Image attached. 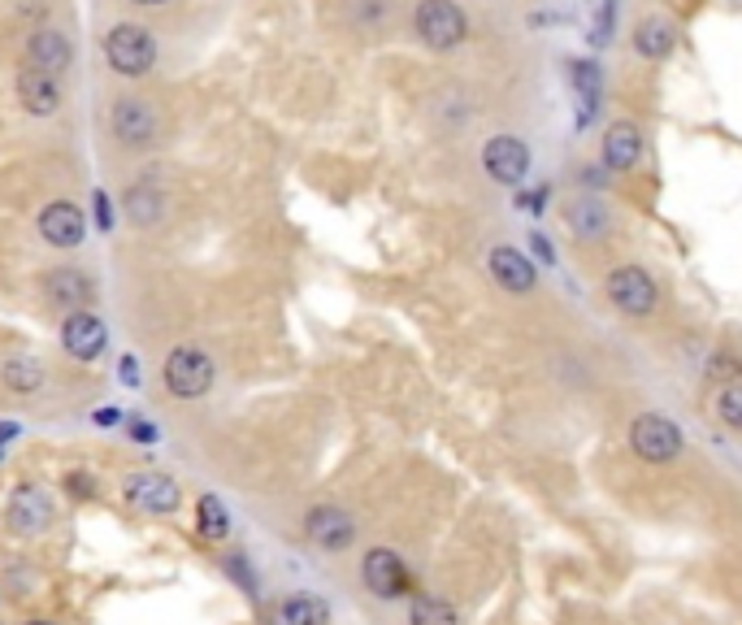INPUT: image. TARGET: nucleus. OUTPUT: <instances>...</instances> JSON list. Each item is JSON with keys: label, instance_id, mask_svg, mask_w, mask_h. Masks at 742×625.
I'll return each mask as SVG.
<instances>
[{"label": "nucleus", "instance_id": "obj_1", "mask_svg": "<svg viewBox=\"0 0 742 625\" xmlns=\"http://www.w3.org/2000/svg\"><path fill=\"white\" fill-rule=\"evenodd\" d=\"M105 57H109V66H114L118 74L139 79V74H148L152 61H156V39H152L148 26L123 22V26H114V31L105 35Z\"/></svg>", "mask_w": 742, "mask_h": 625}, {"label": "nucleus", "instance_id": "obj_2", "mask_svg": "<svg viewBox=\"0 0 742 625\" xmlns=\"http://www.w3.org/2000/svg\"><path fill=\"white\" fill-rule=\"evenodd\" d=\"M629 448H634L642 461H651V465H669V461L682 456L686 435H682L669 417L642 413V417H634V426H629Z\"/></svg>", "mask_w": 742, "mask_h": 625}, {"label": "nucleus", "instance_id": "obj_3", "mask_svg": "<svg viewBox=\"0 0 742 625\" xmlns=\"http://www.w3.org/2000/svg\"><path fill=\"white\" fill-rule=\"evenodd\" d=\"M604 291H608L613 309L625 313V317H647V313H656V304H660V287H656V278H651L642 265H621V269H613L608 282H604Z\"/></svg>", "mask_w": 742, "mask_h": 625}, {"label": "nucleus", "instance_id": "obj_4", "mask_svg": "<svg viewBox=\"0 0 742 625\" xmlns=\"http://www.w3.org/2000/svg\"><path fill=\"white\" fill-rule=\"evenodd\" d=\"M413 26L430 48H456L469 35V18L456 0H421Z\"/></svg>", "mask_w": 742, "mask_h": 625}, {"label": "nucleus", "instance_id": "obj_5", "mask_svg": "<svg viewBox=\"0 0 742 625\" xmlns=\"http://www.w3.org/2000/svg\"><path fill=\"white\" fill-rule=\"evenodd\" d=\"M161 378L170 386V395H183V400H200L209 386H213V361L200 352V348H174L161 366Z\"/></svg>", "mask_w": 742, "mask_h": 625}, {"label": "nucleus", "instance_id": "obj_6", "mask_svg": "<svg viewBox=\"0 0 742 625\" xmlns=\"http://www.w3.org/2000/svg\"><path fill=\"white\" fill-rule=\"evenodd\" d=\"M361 578H366V587H370L378 600H399V595L413 591V578H408L404 560H399L391 547H373V552H366Z\"/></svg>", "mask_w": 742, "mask_h": 625}, {"label": "nucleus", "instance_id": "obj_7", "mask_svg": "<svg viewBox=\"0 0 742 625\" xmlns=\"http://www.w3.org/2000/svg\"><path fill=\"white\" fill-rule=\"evenodd\" d=\"M126 500L135 504V508H143V512L165 517V512H174V508H178L183 491H178V483H174L170 474L143 470V474H130V478H126Z\"/></svg>", "mask_w": 742, "mask_h": 625}, {"label": "nucleus", "instance_id": "obj_8", "mask_svg": "<svg viewBox=\"0 0 742 625\" xmlns=\"http://www.w3.org/2000/svg\"><path fill=\"white\" fill-rule=\"evenodd\" d=\"M304 530H309V539H313L322 552H344V547H352V539H357V521H352L344 508H335V504L309 508Z\"/></svg>", "mask_w": 742, "mask_h": 625}, {"label": "nucleus", "instance_id": "obj_9", "mask_svg": "<svg viewBox=\"0 0 742 625\" xmlns=\"http://www.w3.org/2000/svg\"><path fill=\"white\" fill-rule=\"evenodd\" d=\"M483 165H487V174H491L495 183L517 187L525 178V170H530V148L517 135H495L483 148Z\"/></svg>", "mask_w": 742, "mask_h": 625}, {"label": "nucleus", "instance_id": "obj_10", "mask_svg": "<svg viewBox=\"0 0 742 625\" xmlns=\"http://www.w3.org/2000/svg\"><path fill=\"white\" fill-rule=\"evenodd\" d=\"M61 344H66V352L74 361H96L105 352V344H109V331H105V322L96 313H70L66 326H61Z\"/></svg>", "mask_w": 742, "mask_h": 625}, {"label": "nucleus", "instance_id": "obj_11", "mask_svg": "<svg viewBox=\"0 0 742 625\" xmlns=\"http://www.w3.org/2000/svg\"><path fill=\"white\" fill-rule=\"evenodd\" d=\"M39 235H44L53 248H79L83 235H88L83 209H74L70 200H53V205L39 213Z\"/></svg>", "mask_w": 742, "mask_h": 625}, {"label": "nucleus", "instance_id": "obj_12", "mask_svg": "<svg viewBox=\"0 0 742 625\" xmlns=\"http://www.w3.org/2000/svg\"><path fill=\"white\" fill-rule=\"evenodd\" d=\"M44 300L57 313H83L92 304V282L79 269H48L44 274Z\"/></svg>", "mask_w": 742, "mask_h": 625}, {"label": "nucleus", "instance_id": "obj_13", "mask_svg": "<svg viewBox=\"0 0 742 625\" xmlns=\"http://www.w3.org/2000/svg\"><path fill=\"white\" fill-rule=\"evenodd\" d=\"M53 521V500L39 487H18L9 496V525L18 534H44Z\"/></svg>", "mask_w": 742, "mask_h": 625}, {"label": "nucleus", "instance_id": "obj_14", "mask_svg": "<svg viewBox=\"0 0 742 625\" xmlns=\"http://www.w3.org/2000/svg\"><path fill=\"white\" fill-rule=\"evenodd\" d=\"M70 57H74V48H70V39L61 35V31H35L31 39H26V66L31 70H44V74H61V70H70Z\"/></svg>", "mask_w": 742, "mask_h": 625}, {"label": "nucleus", "instance_id": "obj_15", "mask_svg": "<svg viewBox=\"0 0 742 625\" xmlns=\"http://www.w3.org/2000/svg\"><path fill=\"white\" fill-rule=\"evenodd\" d=\"M18 101H22V109L26 114H35V118H48V114H57V105H61V92H57V79L53 74H44V70H22L18 74Z\"/></svg>", "mask_w": 742, "mask_h": 625}, {"label": "nucleus", "instance_id": "obj_16", "mask_svg": "<svg viewBox=\"0 0 742 625\" xmlns=\"http://www.w3.org/2000/svg\"><path fill=\"white\" fill-rule=\"evenodd\" d=\"M114 135H118L123 143H152V135H156L152 105H148V101H135V96L118 101V105H114Z\"/></svg>", "mask_w": 742, "mask_h": 625}, {"label": "nucleus", "instance_id": "obj_17", "mask_svg": "<svg viewBox=\"0 0 742 625\" xmlns=\"http://www.w3.org/2000/svg\"><path fill=\"white\" fill-rule=\"evenodd\" d=\"M491 278L503 287V291H534V282H538V274H534V265L521 256L517 248H491Z\"/></svg>", "mask_w": 742, "mask_h": 625}, {"label": "nucleus", "instance_id": "obj_18", "mask_svg": "<svg viewBox=\"0 0 742 625\" xmlns=\"http://www.w3.org/2000/svg\"><path fill=\"white\" fill-rule=\"evenodd\" d=\"M638 152H642V130H638V123L608 126V135H604V165H608V170L638 165Z\"/></svg>", "mask_w": 742, "mask_h": 625}, {"label": "nucleus", "instance_id": "obj_19", "mask_svg": "<svg viewBox=\"0 0 742 625\" xmlns=\"http://www.w3.org/2000/svg\"><path fill=\"white\" fill-rule=\"evenodd\" d=\"M565 222H569V231H573L578 240H587V244H595V240H604V235L613 231V213H608L600 200H578V205H569Z\"/></svg>", "mask_w": 742, "mask_h": 625}, {"label": "nucleus", "instance_id": "obj_20", "mask_svg": "<svg viewBox=\"0 0 742 625\" xmlns=\"http://www.w3.org/2000/svg\"><path fill=\"white\" fill-rule=\"evenodd\" d=\"M573 92H578V126H587L600 109V92H604V74L595 61H573Z\"/></svg>", "mask_w": 742, "mask_h": 625}, {"label": "nucleus", "instance_id": "obj_21", "mask_svg": "<svg viewBox=\"0 0 742 625\" xmlns=\"http://www.w3.org/2000/svg\"><path fill=\"white\" fill-rule=\"evenodd\" d=\"M673 44H677V31H673L664 18H647V22H638V31H634V48H638V57H647V61L669 57Z\"/></svg>", "mask_w": 742, "mask_h": 625}, {"label": "nucleus", "instance_id": "obj_22", "mask_svg": "<svg viewBox=\"0 0 742 625\" xmlns=\"http://www.w3.org/2000/svg\"><path fill=\"white\" fill-rule=\"evenodd\" d=\"M278 625H331V609L317 595H291L278 604Z\"/></svg>", "mask_w": 742, "mask_h": 625}, {"label": "nucleus", "instance_id": "obj_23", "mask_svg": "<svg viewBox=\"0 0 742 625\" xmlns=\"http://www.w3.org/2000/svg\"><path fill=\"white\" fill-rule=\"evenodd\" d=\"M0 382H4L9 391H18V395H31V391H39V386H44V366H39V361H31V357H13V361H4Z\"/></svg>", "mask_w": 742, "mask_h": 625}, {"label": "nucleus", "instance_id": "obj_24", "mask_svg": "<svg viewBox=\"0 0 742 625\" xmlns=\"http://www.w3.org/2000/svg\"><path fill=\"white\" fill-rule=\"evenodd\" d=\"M196 521H200V534H205L209 543H222V539L231 534L227 504L218 500V496H200V504H196Z\"/></svg>", "mask_w": 742, "mask_h": 625}, {"label": "nucleus", "instance_id": "obj_25", "mask_svg": "<svg viewBox=\"0 0 742 625\" xmlns=\"http://www.w3.org/2000/svg\"><path fill=\"white\" fill-rule=\"evenodd\" d=\"M408 625H461L456 622V609L439 595H417L413 609H408Z\"/></svg>", "mask_w": 742, "mask_h": 625}, {"label": "nucleus", "instance_id": "obj_26", "mask_svg": "<svg viewBox=\"0 0 742 625\" xmlns=\"http://www.w3.org/2000/svg\"><path fill=\"white\" fill-rule=\"evenodd\" d=\"M161 209H165V200H161L152 187H130V196H126V213H130V222H135V227L156 222V218H161Z\"/></svg>", "mask_w": 742, "mask_h": 625}, {"label": "nucleus", "instance_id": "obj_27", "mask_svg": "<svg viewBox=\"0 0 742 625\" xmlns=\"http://www.w3.org/2000/svg\"><path fill=\"white\" fill-rule=\"evenodd\" d=\"M717 408H721V417H726V426H734V430H742V382H730V386L721 391V400H717Z\"/></svg>", "mask_w": 742, "mask_h": 625}, {"label": "nucleus", "instance_id": "obj_28", "mask_svg": "<svg viewBox=\"0 0 742 625\" xmlns=\"http://www.w3.org/2000/svg\"><path fill=\"white\" fill-rule=\"evenodd\" d=\"M96 222H101V231H109V227H114V205H109V196H105V192H96Z\"/></svg>", "mask_w": 742, "mask_h": 625}, {"label": "nucleus", "instance_id": "obj_29", "mask_svg": "<svg viewBox=\"0 0 742 625\" xmlns=\"http://www.w3.org/2000/svg\"><path fill=\"white\" fill-rule=\"evenodd\" d=\"M66 491L79 496V500H88V496H92V478H88V474H70V478H66Z\"/></svg>", "mask_w": 742, "mask_h": 625}, {"label": "nucleus", "instance_id": "obj_30", "mask_svg": "<svg viewBox=\"0 0 742 625\" xmlns=\"http://www.w3.org/2000/svg\"><path fill=\"white\" fill-rule=\"evenodd\" d=\"M118 378H123V386H139V361H135V357H123V361H118Z\"/></svg>", "mask_w": 742, "mask_h": 625}, {"label": "nucleus", "instance_id": "obj_31", "mask_svg": "<svg viewBox=\"0 0 742 625\" xmlns=\"http://www.w3.org/2000/svg\"><path fill=\"white\" fill-rule=\"evenodd\" d=\"M92 421H96V426H118V421H123V413H118L114 404H105V408H96V413H92Z\"/></svg>", "mask_w": 742, "mask_h": 625}, {"label": "nucleus", "instance_id": "obj_32", "mask_svg": "<svg viewBox=\"0 0 742 625\" xmlns=\"http://www.w3.org/2000/svg\"><path fill=\"white\" fill-rule=\"evenodd\" d=\"M530 244H534V252H538V261H543V265H556V252H552V244H547L538 231L530 235Z\"/></svg>", "mask_w": 742, "mask_h": 625}, {"label": "nucleus", "instance_id": "obj_33", "mask_svg": "<svg viewBox=\"0 0 742 625\" xmlns=\"http://www.w3.org/2000/svg\"><path fill=\"white\" fill-rule=\"evenodd\" d=\"M130 435H135L139 443H156V430H152L148 421H130Z\"/></svg>", "mask_w": 742, "mask_h": 625}, {"label": "nucleus", "instance_id": "obj_34", "mask_svg": "<svg viewBox=\"0 0 742 625\" xmlns=\"http://www.w3.org/2000/svg\"><path fill=\"white\" fill-rule=\"evenodd\" d=\"M13 435H18V426H13V421H4V426H0V443H4V439H13Z\"/></svg>", "mask_w": 742, "mask_h": 625}, {"label": "nucleus", "instance_id": "obj_35", "mask_svg": "<svg viewBox=\"0 0 742 625\" xmlns=\"http://www.w3.org/2000/svg\"><path fill=\"white\" fill-rule=\"evenodd\" d=\"M139 4H165V0H139Z\"/></svg>", "mask_w": 742, "mask_h": 625}, {"label": "nucleus", "instance_id": "obj_36", "mask_svg": "<svg viewBox=\"0 0 742 625\" xmlns=\"http://www.w3.org/2000/svg\"><path fill=\"white\" fill-rule=\"evenodd\" d=\"M31 625H53V622H31Z\"/></svg>", "mask_w": 742, "mask_h": 625}, {"label": "nucleus", "instance_id": "obj_37", "mask_svg": "<svg viewBox=\"0 0 742 625\" xmlns=\"http://www.w3.org/2000/svg\"><path fill=\"white\" fill-rule=\"evenodd\" d=\"M0 461H4V452H0Z\"/></svg>", "mask_w": 742, "mask_h": 625}]
</instances>
